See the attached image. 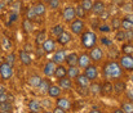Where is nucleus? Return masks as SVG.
Instances as JSON below:
<instances>
[{"instance_id": "13", "label": "nucleus", "mask_w": 133, "mask_h": 113, "mask_svg": "<svg viewBox=\"0 0 133 113\" xmlns=\"http://www.w3.org/2000/svg\"><path fill=\"white\" fill-rule=\"evenodd\" d=\"M42 46H43L45 53H52V51L56 50V41L52 40V39H48V40H45L44 42H43Z\"/></svg>"}, {"instance_id": "19", "label": "nucleus", "mask_w": 133, "mask_h": 113, "mask_svg": "<svg viewBox=\"0 0 133 113\" xmlns=\"http://www.w3.org/2000/svg\"><path fill=\"white\" fill-rule=\"evenodd\" d=\"M79 75H80V71H79V67L78 66H70L69 67V70H67V77H70L72 80V78H76Z\"/></svg>"}, {"instance_id": "42", "label": "nucleus", "mask_w": 133, "mask_h": 113, "mask_svg": "<svg viewBox=\"0 0 133 113\" xmlns=\"http://www.w3.org/2000/svg\"><path fill=\"white\" fill-rule=\"evenodd\" d=\"M115 37H116L118 41H124L125 40V31H118Z\"/></svg>"}, {"instance_id": "45", "label": "nucleus", "mask_w": 133, "mask_h": 113, "mask_svg": "<svg viewBox=\"0 0 133 113\" xmlns=\"http://www.w3.org/2000/svg\"><path fill=\"white\" fill-rule=\"evenodd\" d=\"M125 31V40L132 41L133 40V28L132 30H124Z\"/></svg>"}, {"instance_id": "8", "label": "nucleus", "mask_w": 133, "mask_h": 113, "mask_svg": "<svg viewBox=\"0 0 133 113\" xmlns=\"http://www.w3.org/2000/svg\"><path fill=\"white\" fill-rule=\"evenodd\" d=\"M89 64H90V58H89V54H85V53H83V54H80V55H78V67L79 68H87Z\"/></svg>"}, {"instance_id": "62", "label": "nucleus", "mask_w": 133, "mask_h": 113, "mask_svg": "<svg viewBox=\"0 0 133 113\" xmlns=\"http://www.w3.org/2000/svg\"><path fill=\"white\" fill-rule=\"evenodd\" d=\"M132 4H133V0H132Z\"/></svg>"}, {"instance_id": "41", "label": "nucleus", "mask_w": 133, "mask_h": 113, "mask_svg": "<svg viewBox=\"0 0 133 113\" xmlns=\"http://www.w3.org/2000/svg\"><path fill=\"white\" fill-rule=\"evenodd\" d=\"M12 99H13V96H12V95H9L6 91H5L4 94H1V95H0V102H10Z\"/></svg>"}, {"instance_id": "56", "label": "nucleus", "mask_w": 133, "mask_h": 113, "mask_svg": "<svg viewBox=\"0 0 133 113\" xmlns=\"http://www.w3.org/2000/svg\"><path fill=\"white\" fill-rule=\"evenodd\" d=\"M99 30H101V31H109V30H110V27H109V26H101V27H99Z\"/></svg>"}, {"instance_id": "43", "label": "nucleus", "mask_w": 133, "mask_h": 113, "mask_svg": "<svg viewBox=\"0 0 133 113\" xmlns=\"http://www.w3.org/2000/svg\"><path fill=\"white\" fill-rule=\"evenodd\" d=\"M48 4H49V6H50L52 9H57V8L59 6V0H49Z\"/></svg>"}, {"instance_id": "20", "label": "nucleus", "mask_w": 133, "mask_h": 113, "mask_svg": "<svg viewBox=\"0 0 133 113\" xmlns=\"http://www.w3.org/2000/svg\"><path fill=\"white\" fill-rule=\"evenodd\" d=\"M92 10H93L94 14H99V13H102V12L105 10V4H103L101 0H97V1L93 4Z\"/></svg>"}, {"instance_id": "27", "label": "nucleus", "mask_w": 133, "mask_h": 113, "mask_svg": "<svg viewBox=\"0 0 133 113\" xmlns=\"http://www.w3.org/2000/svg\"><path fill=\"white\" fill-rule=\"evenodd\" d=\"M89 94H93V95H97V94H101V85L99 84H90L88 86Z\"/></svg>"}, {"instance_id": "26", "label": "nucleus", "mask_w": 133, "mask_h": 113, "mask_svg": "<svg viewBox=\"0 0 133 113\" xmlns=\"http://www.w3.org/2000/svg\"><path fill=\"white\" fill-rule=\"evenodd\" d=\"M40 81H42V78H40L39 76L34 75V76H31V77L29 78L27 84H29V86H31V87H38L39 84H40Z\"/></svg>"}, {"instance_id": "7", "label": "nucleus", "mask_w": 133, "mask_h": 113, "mask_svg": "<svg viewBox=\"0 0 133 113\" xmlns=\"http://www.w3.org/2000/svg\"><path fill=\"white\" fill-rule=\"evenodd\" d=\"M70 28H71V32H72V34L79 35V34H82L83 30H84V22H83L82 19H74L72 23H71V26H70Z\"/></svg>"}, {"instance_id": "28", "label": "nucleus", "mask_w": 133, "mask_h": 113, "mask_svg": "<svg viewBox=\"0 0 133 113\" xmlns=\"http://www.w3.org/2000/svg\"><path fill=\"white\" fill-rule=\"evenodd\" d=\"M39 17H40V16H38V14L35 13L34 8H31V9L27 10V19H30V21H36L38 23H40V22H39V21H40Z\"/></svg>"}, {"instance_id": "10", "label": "nucleus", "mask_w": 133, "mask_h": 113, "mask_svg": "<svg viewBox=\"0 0 133 113\" xmlns=\"http://www.w3.org/2000/svg\"><path fill=\"white\" fill-rule=\"evenodd\" d=\"M54 71H56V63H54L53 61L48 62V63L45 64L44 70H43V72H44V75L46 76V77H52V76H54Z\"/></svg>"}, {"instance_id": "22", "label": "nucleus", "mask_w": 133, "mask_h": 113, "mask_svg": "<svg viewBox=\"0 0 133 113\" xmlns=\"http://www.w3.org/2000/svg\"><path fill=\"white\" fill-rule=\"evenodd\" d=\"M54 76L57 78H62V77H66L67 76V68H65L62 64H59L58 67H56V71H54Z\"/></svg>"}, {"instance_id": "33", "label": "nucleus", "mask_w": 133, "mask_h": 113, "mask_svg": "<svg viewBox=\"0 0 133 113\" xmlns=\"http://www.w3.org/2000/svg\"><path fill=\"white\" fill-rule=\"evenodd\" d=\"M44 41H45V31H40L36 35V37H35V42H36V45H43Z\"/></svg>"}, {"instance_id": "16", "label": "nucleus", "mask_w": 133, "mask_h": 113, "mask_svg": "<svg viewBox=\"0 0 133 113\" xmlns=\"http://www.w3.org/2000/svg\"><path fill=\"white\" fill-rule=\"evenodd\" d=\"M58 86L61 89H65V90H69L71 89L72 86V82H71V78L70 77H62V78H58Z\"/></svg>"}, {"instance_id": "38", "label": "nucleus", "mask_w": 133, "mask_h": 113, "mask_svg": "<svg viewBox=\"0 0 133 113\" xmlns=\"http://www.w3.org/2000/svg\"><path fill=\"white\" fill-rule=\"evenodd\" d=\"M120 27H123L124 30H132L133 25L129 22V21H127L125 18H123V19H122V26H120Z\"/></svg>"}, {"instance_id": "29", "label": "nucleus", "mask_w": 133, "mask_h": 113, "mask_svg": "<svg viewBox=\"0 0 133 113\" xmlns=\"http://www.w3.org/2000/svg\"><path fill=\"white\" fill-rule=\"evenodd\" d=\"M29 108H30L31 111L39 112V111H42V103L38 102V100H31V102L29 103Z\"/></svg>"}, {"instance_id": "2", "label": "nucleus", "mask_w": 133, "mask_h": 113, "mask_svg": "<svg viewBox=\"0 0 133 113\" xmlns=\"http://www.w3.org/2000/svg\"><path fill=\"white\" fill-rule=\"evenodd\" d=\"M80 41H82V46H83V48L92 49V48L96 46V44H97V36H96L94 32L87 31V32H84V34L82 35Z\"/></svg>"}, {"instance_id": "3", "label": "nucleus", "mask_w": 133, "mask_h": 113, "mask_svg": "<svg viewBox=\"0 0 133 113\" xmlns=\"http://www.w3.org/2000/svg\"><path fill=\"white\" fill-rule=\"evenodd\" d=\"M120 67L125 71H133V57L131 54H124L120 58Z\"/></svg>"}, {"instance_id": "14", "label": "nucleus", "mask_w": 133, "mask_h": 113, "mask_svg": "<svg viewBox=\"0 0 133 113\" xmlns=\"http://www.w3.org/2000/svg\"><path fill=\"white\" fill-rule=\"evenodd\" d=\"M65 59H66V51H65V50H58V51H56L54 55H53V62H54L56 64L63 63Z\"/></svg>"}, {"instance_id": "54", "label": "nucleus", "mask_w": 133, "mask_h": 113, "mask_svg": "<svg viewBox=\"0 0 133 113\" xmlns=\"http://www.w3.org/2000/svg\"><path fill=\"white\" fill-rule=\"evenodd\" d=\"M53 112H56V113H63V112H66V111H65L63 108H61V107H58V106H57V108H54V109H53Z\"/></svg>"}, {"instance_id": "49", "label": "nucleus", "mask_w": 133, "mask_h": 113, "mask_svg": "<svg viewBox=\"0 0 133 113\" xmlns=\"http://www.w3.org/2000/svg\"><path fill=\"white\" fill-rule=\"evenodd\" d=\"M3 46L5 48V49H10V42H9V40L8 39H3Z\"/></svg>"}, {"instance_id": "23", "label": "nucleus", "mask_w": 133, "mask_h": 113, "mask_svg": "<svg viewBox=\"0 0 133 113\" xmlns=\"http://www.w3.org/2000/svg\"><path fill=\"white\" fill-rule=\"evenodd\" d=\"M114 91V89H112V84H110V82H105L103 85H101V94L102 95H109V94H111Z\"/></svg>"}, {"instance_id": "37", "label": "nucleus", "mask_w": 133, "mask_h": 113, "mask_svg": "<svg viewBox=\"0 0 133 113\" xmlns=\"http://www.w3.org/2000/svg\"><path fill=\"white\" fill-rule=\"evenodd\" d=\"M75 12H76V17H79V18H82V17H85V9L82 6V5H79L78 8H75Z\"/></svg>"}, {"instance_id": "60", "label": "nucleus", "mask_w": 133, "mask_h": 113, "mask_svg": "<svg viewBox=\"0 0 133 113\" xmlns=\"http://www.w3.org/2000/svg\"><path fill=\"white\" fill-rule=\"evenodd\" d=\"M43 1H49V0H43Z\"/></svg>"}, {"instance_id": "5", "label": "nucleus", "mask_w": 133, "mask_h": 113, "mask_svg": "<svg viewBox=\"0 0 133 113\" xmlns=\"http://www.w3.org/2000/svg\"><path fill=\"white\" fill-rule=\"evenodd\" d=\"M62 17L66 22H72L75 18H76V12H75V8L72 6H66L62 12Z\"/></svg>"}, {"instance_id": "18", "label": "nucleus", "mask_w": 133, "mask_h": 113, "mask_svg": "<svg viewBox=\"0 0 133 113\" xmlns=\"http://www.w3.org/2000/svg\"><path fill=\"white\" fill-rule=\"evenodd\" d=\"M57 106L61 107V108H63L65 111H69V109L71 108V102H70L69 99H66V98H59V96H58Z\"/></svg>"}, {"instance_id": "61", "label": "nucleus", "mask_w": 133, "mask_h": 113, "mask_svg": "<svg viewBox=\"0 0 133 113\" xmlns=\"http://www.w3.org/2000/svg\"><path fill=\"white\" fill-rule=\"evenodd\" d=\"M132 82H133V76H132Z\"/></svg>"}, {"instance_id": "30", "label": "nucleus", "mask_w": 133, "mask_h": 113, "mask_svg": "<svg viewBox=\"0 0 133 113\" xmlns=\"http://www.w3.org/2000/svg\"><path fill=\"white\" fill-rule=\"evenodd\" d=\"M34 10H35V13L38 14V16H43L45 13V5L43 4V3H38L35 6H34Z\"/></svg>"}, {"instance_id": "4", "label": "nucleus", "mask_w": 133, "mask_h": 113, "mask_svg": "<svg viewBox=\"0 0 133 113\" xmlns=\"http://www.w3.org/2000/svg\"><path fill=\"white\" fill-rule=\"evenodd\" d=\"M13 76V67L12 64H8L6 62L0 64V77L3 80H9Z\"/></svg>"}, {"instance_id": "40", "label": "nucleus", "mask_w": 133, "mask_h": 113, "mask_svg": "<svg viewBox=\"0 0 133 113\" xmlns=\"http://www.w3.org/2000/svg\"><path fill=\"white\" fill-rule=\"evenodd\" d=\"M82 6H83L85 10H92L93 3H92L90 0H83V3H82Z\"/></svg>"}, {"instance_id": "24", "label": "nucleus", "mask_w": 133, "mask_h": 113, "mask_svg": "<svg viewBox=\"0 0 133 113\" xmlns=\"http://www.w3.org/2000/svg\"><path fill=\"white\" fill-rule=\"evenodd\" d=\"M112 89H114V91H115L116 94H122V93L127 89V86H125V84H124L123 81H118V82H115V84L112 85Z\"/></svg>"}, {"instance_id": "39", "label": "nucleus", "mask_w": 133, "mask_h": 113, "mask_svg": "<svg viewBox=\"0 0 133 113\" xmlns=\"http://www.w3.org/2000/svg\"><path fill=\"white\" fill-rule=\"evenodd\" d=\"M122 26V21L120 19H118V18H114L112 21H111V27L114 28V30H119V27Z\"/></svg>"}, {"instance_id": "57", "label": "nucleus", "mask_w": 133, "mask_h": 113, "mask_svg": "<svg viewBox=\"0 0 133 113\" xmlns=\"http://www.w3.org/2000/svg\"><path fill=\"white\" fill-rule=\"evenodd\" d=\"M4 93H5V87H4L3 85H0V95L4 94Z\"/></svg>"}, {"instance_id": "1", "label": "nucleus", "mask_w": 133, "mask_h": 113, "mask_svg": "<svg viewBox=\"0 0 133 113\" xmlns=\"http://www.w3.org/2000/svg\"><path fill=\"white\" fill-rule=\"evenodd\" d=\"M102 71H103V76H106L107 78H119V77H122V75H123V71H122L120 64L116 63V62H114V61L106 63Z\"/></svg>"}, {"instance_id": "51", "label": "nucleus", "mask_w": 133, "mask_h": 113, "mask_svg": "<svg viewBox=\"0 0 133 113\" xmlns=\"http://www.w3.org/2000/svg\"><path fill=\"white\" fill-rule=\"evenodd\" d=\"M25 50H26L27 53H30V51L34 50V46H32L31 44H26V45H25Z\"/></svg>"}, {"instance_id": "11", "label": "nucleus", "mask_w": 133, "mask_h": 113, "mask_svg": "<svg viewBox=\"0 0 133 113\" xmlns=\"http://www.w3.org/2000/svg\"><path fill=\"white\" fill-rule=\"evenodd\" d=\"M75 80H76L78 87H88L89 85H90V80H89L84 73H83V75H79Z\"/></svg>"}, {"instance_id": "6", "label": "nucleus", "mask_w": 133, "mask_h": 113, "mask_svg": "<svg viewBox=\"0 0 133 113\" xmlns=\"http://www.w3.org/2000/svg\"><path fill=\"white\" fill-rule=\"evenodd\" d=\"M102 57H103V53H102V49H101V48L93 46V48L90 49V51H89V58H90V61H93V62H99V61L102 59Z\"/></svg>"}, {"instance_id": "53", "label": "nucleus", "mask_w": 133, "mask_h": 113, "mask_svg": "<svg viewBox=\"0 0 133 113\" xmlns=\"http://www.w3.org/2000/svg\"><path fill=\"white\" fill-rule=\"evenodd\" d=\"M127 98L131 100L133 103V90H129V91H127Z\"/></svg>"}, {"instance_id": "46", "label": "nucleus", "mask_w": 133, "mask_h": 113, "mask_svg": "<svg viewBox=\"0 0 133 113\" xmlns=\"http://www.w3.org/2000/svg\"><path fill=\"white\" fill-rule=\"evenodd\" d=\"M44 49H43V46L42 45H38V48H36V57L38 58H40V57H43L44 55Z\"/></svg>"}, {"instance_id": "21", "label": "nucleus", "mask_w": 133, "mask_h": 113, "mask_svg": "<svg viewBox=\"0 0 133 113\" xmlns=\"http://www.w3.org/2000/svg\"><path fill=\"white\" fill-rule=\"evenodd\" d=\"M65 62H66L69 66H76V64H78V54H76V53H70L69 55H66Z\"/></svg>"}, {"instance_id": "9", "label": "nucleus", "mask_w": 133, "mask_h": 113, "mask_svg": "<svg viewBox=\"0 0 133 113\" xmlns=\"http://www.w3.org/2000/svg\"><path fill=\"white\" fill-rule=\"evenodd\" d=\"M84 75L87 76L90 81H93V80H96L98 77V70H97L96 66L89 64L87 68H84Z\"/></svg>"}, {"instance_id": "34", "label": "nucleus", "mask_w": 133, "mask_h": 113, "mask_svg": "<svg viewBox=\"0 0 133 113\" xmlns=\"http://www.w3.org/2000/svg\"><path fill=\"white\" fill-rule=\"evenodd\" d=\"M49 85H50V84H49V81H48V80H45V78L43 80V78H42V81H40V84H39V86H38V87H39L43 93H46V91H48Z\"/></svg>"}, {"instance_id": "52", "label": "nucleus", "mask_w": 133, "mask_h": 113, "mask_svg": "<svg viewBox=\"0 0 133 113\" xmlns=\"http://www.w3.org/2000/svg\"><path fill=\"white\" fill-rule=\"evenodd\" d=\"M98 16H99V17H101V18H102V19H106V18H107V17H109V13H107V12H106V10H103V12H102V13H99V14H98Z\"/></svg>"}, {"instance_id": "58", "label": "nucleus", "mask_w": 133, "mask_h": 113, "mask_svg": "<svg viewBox=\"0 0 133 113\" xmlns=\"http://www.w3.org/2000/svg\"><path fill=\"white\" fill-rule=\"evenodd\" d=\"M112 1H114V3H115V4H119V5H120V4H123V3H124V0H112Z\"/></svg>"}, {"instance_id": "36", "label": "nucleus", "mask_w": 133, "mask_h": 113, "mask_svg": "<svg viewBox=\"0 0 133 113\" xmlns=\"http://www.w3.org/2000/svg\"><path fill=\"white\" fill-rule=\"evenodd\" d=\"M122 111L127 113H132L133 112V103H123L122 104Z\"/></svg>"}, {"instance_id": "35", "label": "nucleus", "mask_w": 133, "mask_h": 113, "mask_svg": "<svg viewBox=\"0 0 133 113\" xmlns=\"http://www.w3.org/2000/svg\"><path fill=\"white\" fill-rule=\"evenodd\" d=\"M63 31H65L63 27H62L61 25H57V26H54V27L52 28V35H53V36H58V35H61Z\"/></svg>"}, {"instance_id": "32", "label": "nucleus", "mask_w": 133, "mask_h": 113, "mask_svg": "<svg viewBox=\"0 0 133 113\" xmlns=\"http://www.w3.org/2000/svg\"><path fill=\"white\" fill-rule=\"evenodd\" d=\"M122 51L124 53V54H133V44L131 42H127V44H124L123 46H122Z\"/></svg>"}, {"instance_id": "17", "label": "nucleus", "mask_w": 133, "mask_h": 113, "mask_svg": "<svg viewBox=\"0 0 133 113\" xmlns=\"http://www.w3.org/2000/svg\"><path fill=\"white\" fill-rule=\"evenodd\" d=\"M46 94H48L50 98H58V96L61 95V87L57 86V85H49Z\"/></svg>"}, {"instance_id": "59", "label": "nucleus", "mask_w": 133, "mask_h": 113, "mask_svg": "<svg viewBox=\"0 0 133 113\" xmlns=\"http://www.w3.org/2000/svg\"><path fill=\"white\" fill-rule=\"evenodd\" d=\"M90 111H92V112H99V109H98L97 107H94V108H92Z\"/></svg>"}, {"instance_id": "15", "label": "nucleus", "mask_w": 133, "mask_h": 113, "mask_svg": "<svg viewBox=\"0 0 133 113\" xmlns=\"http://www.w3.org/2000/svg\"><path fill=\"white\" fill-rule=\"evenodd\" d=\"M19 59H21V63H23L25 66H30L32 63V58L26 50H21L19 51Z\"/></svg>"}, {"instance_id": "50", "label": "nucleus", "mask_w": 133, "mask_h": 113, "mask_svg": "<svg viewBox=\"0 0 133 113\" xmlns=\"http://www.w3.org/2000/svg\"><path fill=\"white\" fill-rule=\"evenodd\" d=\"M17 17H18V16H17V13H16V12H14V13H12V14L9 16V22H14V21L17 19Z\"/></svg>"}, {"instance_id": "44", "label": "nucleus", "mask_w": 133, "mask_h": 113, "mask_svg": "<svg viewBox=\"0 0 133 113\" xmlns=\"http://www.w3.org/2000/svg\"><path fill=\"white\" fill-rule=\"evenodd\" d=\"M78 91H79V94H80L82 96H87V95H89L88 87H79V89H78Z\"/></svg>"}, {"instance_id": "25", "label": "nucleus", "mask_w": 133, "mask_h": 113, "mask_svg": "<svg viewBox=\"0 0 133 113\" xmlns=\"http://www.w3.org/2000/svg\"><path fill=\"white\" fill-rule=\"evenodd\" d=\"M22 27H23V31L26 32V34H30V32H32V30H34V26H32V21H30V19H25L23 22H22Z\"/></svg>"}, {"instance_id": "55", "label": "nucleus", "mask_w": 133, "mask_h": 113, "mask_svg": "<svg viewBox=\"0 0 133 113\" xmlns=\"http://www.w3.org/2000/svg\"><path fill=\"white\" fill-rule=\"evenodd\" d=\"M124 18H125L127 21H129V22H131V23L133 25V14H127V16H125Z\"/></svg>"}, {"instance_id": "48", "label": "nucleus", "mask_w": 133, "mask_h": 113, "mask_svg": "<svg viewBox=\"0 0 133 113\" xmlns=\"http://www.w3.org/2000/svg\"><path fill=\"white\" fill-rule=\"evenodd\" d=\"M14 59H16V58H14V54H13V53H10V54L6 55V63H8V64H13V63H14Z\"/></svg>"}, {"instance_id": "12", "label": "nucleus", "mask_w": 133, "mask_h": 113, "mask_svg": "<svg viewBox=\"0 0 133 113\" xmlns=\"http://www.w3.org/2000/svg\"><path fill=\"white\" fill-rule=\"evenodd\" d=\"M71 34L70 32H66V31H63L61 35H58L57 36V42L58 44H61V45H66V44H69L70 41H71Z\"/></svg>"}, {"instance_id": "47", "label": "nucleus", "mask_w": 133, "mask_h": 113, "mask_svg": "<svg viewBox=\"0 0 133 113\" xmlns=\"http://www.w3.org/2000/svg\"><path fill=\"white\" fill-rule=\"evenodd\" d=\"M101 44H103L105 46H111V45H112V41L107 37H102L101 39Z\"/></svg>"}, {"instance_id": "31", "label": "nucleus", "mask_w": 133, "mask_h": 113, "mask_svg": "<svg viewBox=\"0 0 133 113\" xmlns=\"http://www.w3.org/2000/svg\"><path fill=\"white\" fill-rule=\"evenodd\" d=\"M13 108H12V104L10 102H0V111L1 112H10Z\"/></svg>"}]
</instances>
